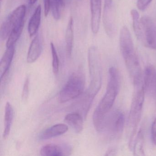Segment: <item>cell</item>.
I'll list each match as a JSON object with an SVG mask.
<instances>
[{
    "label": "cell",
    "mask_w": 156,
    "mask_h": 156,
    "mask_svg": "<svg viewBox=\"0 0 156 156\" xmlns=\"http://www.w3.org/2000/svg\"><path fill=\"white\" fill-rule=\"evenodd\" d=\"M41 5H38L30 19L28 30L30 37L35 35L39 30L41 18Z\"/></svg>",
    "instance_id": "obj_17"
},
{
    "label": "cell",
    "mask_w": 156,
    "mask_h": 156,
    "mask_svg": "<svg viewBox=\"0 0 156 156\" xmlns=\"http://www.w3.org/2000/svg\"><path fill=\"white\" fill-rule=\"evenodd\" d=\"M26 11L25 5H21L9 14L1 27L0 37L2 40L8 39L13 29L24 22Z\"/></svg>",
    "instance_id": "obj_7"
},
{
    "label": "cell",
    "mask_w": 156,
    "mask_h": 156,
    "mask_svg": "<svg viewBox=\"0 0 156 156\" xmlns=\"http://www.w3.org/2000/svg\"><path fill=\"white\" fill-rule=\"evenodd\" d=\"M130 34L127 27L125 26L122 27L119 37V46L128 72L135 86L142 83V74L139 60Z\"/></svg>",
    "instance_id": "obj_2"
},
{
    "label": "cell",
    "mask_w": 156,
    "mask_h": 156,
    "mask_svg": "<svg viewBox=\"0 0 156 156\" xmlns=\"http://www.w3.org/2000/svg\"><path fill=\"white\" fill-rule=\"evenodd\" d=\"M131 17L133 22V30L136 37L140 41L141 37V21L140 18V14L137 11L133 9L131 11Z\"/></svg>",
    "instance_id": "obj_23"
},
{
    "label": "cell",
    "mask_w": 156,
    "mask_h": 156,
    "mask_svg": "<svg viewBox=\"0 0 156 156\" xmlns=\"http://www.w3.org/2000/svg\"><path fill=\"white\" fill-rule=\"evenodd\" d=\"M88 62L90 83L84 98L92 104L101 88L102 83L101 56L98 49L95 46L90 47L88 50Z\"/></svg>",
    "instance_id": "obj_3"
},
{
    "label": "cell",
    "mask_w": 156,
    "mask_h": 156,
    "mask_svg": "<svg viewBox=\"0 0 156 156\" xmlns=\"http://www.w3.org/2000/svg\"><path fill=\"white\" fill-rule=\"evenodd\" d=\"M151 1L152 0H137V7L140 10H145Z\"/></svg>",
    "instance_id": "obj_26"
},
{
    "label": "cell",
    "mask_w": 156,
    "mask_h": 156,
    "mask_svg": "<svg viewBox=\"0 0 156 156\" xmlns=\"http://www.w3.org/2000/svg\"><path fill=\"white\" fill-rule=\"evenodd\" d=\"M101 1L90 0L91 12V28L93 33H98L100 27L101 14Z\"/></svg>",
    "instance_id": "obj_12"
},
{
    "label": "cell",
    "mask_w": 156,
    "mask_h": 156,
    "mask_svg": "<svg viewBox=\"0 0 156 156\" xmlns=\"http://www.w3.org/2000/svg\"><path fill=\"white\" fill-rule=\"evenodd\" d=\"M37 1V0H29V3L30 5H33L36 3Z\"/></svg>",
    "instance_id": "obj_30"
},
{
    "label": "cell",
    "mask_w": 156,
    "mask_h": 156,
    "mask_svg": "<svg viewBox=\"0 0 156 156\" xmlns=\"http://www.w3.org/2000/svg\"><path fill=\"white\" fill-rule=\"evenodd\" d=\"M143 87L145 93L149 96L156 98V69L151 66L145 69Z\"/></svg>",
    "instance_id": "obj_10"
},
{
    "label": "cell",
    "mask_w": 156,
    "mask_h": 156,
    "mask_svg": "<svg viewBox=\"0 0 156 156\" xmlns=\"http://www.w3.org/2000/svg\"><path fill=\"white\" fill-rule=\"evenodd\" d=\"M68 130V126L66 124H56L44 131L40 135L39 138L41 140L49 139L61 136L67 132Z\"/></svg>",
    "instance_id": "obj_14"
},
{
    "label": "cell",
    "mask_w": 156,
    "mask_h": 156,
    "mask_svg": "<svg viewBox=\"0 0 156 156\" xmlns=\"http://www.w3.org/2000/svg\"><path fill=\"white\" fill-rule=\"evenodd\" d=\"M14 117V111L12 105L9 102L6 103L4 115V129L3 138L6 139L9 137Z\"/></svg>",
    "instance_id": "obj_18"
},
{
    "label": "cell",
    "mask_w": 156,
    "mask_h": 156,
    "mask_svg": "<svg viewBox=\"0 0 156 156\" xmlns=\"http://www.w3.org/2000/svg\"><path fill=\"white\" fill-rule=\"evenodd\" d=\"M67 147H62L56 144H48L43 146L40 151L41 155L43 156H61L66 155L69 152Z\"/></svg>",
    "instance_id": "obj_15"
},
{
    "label": "cell",
    "mask_w": 156,
    "mask_h": 156,
    "mask_svg": "<svg viewBox=\"0 0 156 156\" xmlns=\"http://www.w3.org/2000/svg\"><path fill=\"white\" fill-rule=\"evenodd\" d=\"M24 22L23 23L21 24H20L16 28H14L13 30L12 31L11 33L8 38L7 43H6L7 48L15 45V44L21 35L22 33L23 30V27H24Z\"/></svg>",
    "instance_id": "obj_22"
},
{
    "label": "cell",
    "mask_w": 156,
    "mask_h": 156,
    "mask_svg": "<svg viewBox=\"0 0 156 156\" xmlns=\"http://www.w3.org/2000/svg\"><path fill=\"white\" fill-rule=\"evenodd\" d=\"M151 138L153 145L156 146V117L151 126Z\"/></svg>",
    "instance_id": "obj_27"
},
{
    "label": "cell",
    "mask_w": 156,
    "mask_h": 156,
    "mask_svg": "<svg viewBox=\"0 0 156 156\" xmlns=\"http://www.w3.org/2000/svg\"><path fill=\"white\" fill-rule=\"evenodd\" d=\"M135 92L130 106L129 116V125L131 129L129 141V148L132 150L136 138L137 127L140 122L144 104L145 91L142 83L135 86Z\"/></svg>",
    "instance_id": "obj_4"
},
{
    "label": "cell",
    "mask_w": 156,
    "mask_h": 156,
    "mask_svg": "<svg viewBox=\"0 0 156 156\" xmlns=\"http://www.w3.org/2000/svg\"><path fill=\"white\" fill-rule=\"evenodd\" d=\"M65 121L70 126L75 132L80 133L83 129V117L78 113H72L66 116Z\"/></svg>",
    "instance_id": "obj_16"
},
{
    "label": "cell",
    "mask_w": 156,
    "mask_h": 156,
    "mask_svg": "<svg viewBox=\"0 0 156 156\" xmlns=\"http://www.w3.org/2000/svg\"><path fill=\"white\" fill-rule=\"evenodd\" d=\"M103 20L106 33L109 37H113L116 31L113 0H105Z\"/></svg>",
    "instance_id": "obj_9"
},
{
    "label": "cell",
    "mask_w": 156,
    "mask_h": 156,
    "mask_svg": "<svg viewBox=\"0 0 156 156\" xmlns=\"http://www.w3.org/2000/svg\"><path fill=\"white\" fill-rule=\"evenodd\" d=\"M51 51L52 56V69L53 72L55 74L58 73L59 67V60L58 55L54 44L52 43H51Z\"/></svg>",
    "instance_id": "obj_24"
},
{
    "label": "cell",
    "mask_w": 156,
    "mask_h": 156,
    "mask_svg": "<svg viewBox=\"0 0 156 156\" xmlns=\"http://www.w3.org/2000/svg\"><path fill=\"white\" fill-rule=\"evenodd\" d=\"M141 37L140 41L146 47L156 50V24L148 16L140 19Z\"/></svg>",
    "instance_id": "obj_8"
},
{
    "label": "cell",
    "mask_w": 156,
    "mask_h": 156,
    "mask_svg": "<svg viewBox=\"0 0 156 156\" xmlns=\"http://www.w3.org/2000/svg\"><path fill=\"white\" fill-rule=\"evenodd\" d=\"M65 0H51V10L55 20L61 19L63 9L65 6Z\"/></svg>",
    "instance_id": "obj_20"
},
{
    "label": "cell",
    "mask_w": 156,
    "mask_h": 156,
    "mask_svg": "<svg viewBox=\"0 0 156 156\" xmlns=\"http://www.w3.org/2000/svg\"><path fill=\"white\" fill-rule=\"evenodd\" d=\"M30 79L29 76H27L24 81L23 89L22 98L24 101H27L29 95V87H30Z\"/></svg>",
    "instance_id": "obj_25"
},
{
    "label": "cell",
    "mask_w": 156,
    "mask_h": 156,
    "mask_svg": "<svg viewBox=\"0 0 156 156\" xmlns=\"http://www.w3.org/2000/svg\"><path fill=\"white\" fill-rule=\"evenodd\" d=\"M116 151L115 148L109 149L106 152L105 156H114L115 155Z\"/></svg>",
    "instance_id": "obj_29"
},
{
    "label": "cell",
    "mask_w": 156,
    "mask_h": 156,
    "mask_svg": "<svg viewBox=\"0 0 156 156\" xmlns=\"http://www.w3.org/2000/svg\"><path fill=\"white\" fill-rule=\"evenodd\" d=\"M15 45L8 47L0 62V78L2 80L5 77L11 66L15 53Z\"/></svg>",
    "instance_id": "obj_13"
},
{
    "label": "cell",
    "mask_w": 156,
    "mask_h": 156,
    "mask_svg": "<svg viewBox=\"0 0 156 156\" xmlns=\"http://www.w3.org/2000/svg\"><path fill=\"white\" fill-rule=\"evenodd\" d=\"M85 84V78L83 72L80 70L74 72L59 93L58 101L65 103L78 97L83 92Z\"/></svg>",
    "instance_id": "obj_5"
},
{
    "label": "cell",
    "mask_w": 156,
    "mask_h": 156,
    "mask_svg": "<svg viewBox=\"0 0 156 156\" xmlns=\"http://www.w3.org/2000/svg\"><path fill=\"white\" fill-rule=\"evenodd\" d=\"M143 145H144V135H143L142 130L140 129L138 132L136 137L135 138L132 149L134 152V155L143 156L145 155L144 149H143Z\"/></svg>",
    "instance_id": "obj_21"
},
{
    "label": "cell",
    "mask_w": 156,
    "mask_h": 156,
    "mask_svg": "<svg viewBox=\"0 0 156 156\" xmlns=\"http://www.w3.org/2000/svg\"><path fill=\"white\" fill-rule=\"evenodd\" d=\"M51 0H44V14L47 16L49 14V12L51 10Z\"/></svg>",
    "instance_id": "obj_28"
},
{
    "label": "cell",
    "mask_w": 156,
    "mask_h": 156,
    "mask_svg": "<svg viewBox=\"0 0 156 156\" xmlns=\"http://www.w3.org/2000/svg\"><path fill=\"white\" fill-rule=\"evenodd\" d=\"M73 20L71 17L69 19L66 32L65 41L66 44V51L67 56L72 55L74 38Z\"/></svg>",
    "instance_id": "obj_19"
},
{
    "label": "cell",
    "mask_w": 156,
    "mask_h": 156,
    "mask_svg": "<svg viewBox=\"0 0 156 156\" xmlns=\"http://www.w3.org/2000/svg\"><path fill=\"white\" fill-rule=\"evenodd\" d=\"M109 77L106 91L93 115V124L97 131L101 132L104 129L106 115L110 112L119 91L120 77L118 70L114 67L109 70Z\"/></svg>",
    "instance_id": "obj_1"
},
{
    "label": "cell",
    "mask_w": 156,
    "mask_h": 156,
    "mask_svg": "<svg viewBox=\"0 0 156 156\" xmlns=\"http://www.w3.org/2000/svg\"><path fill=\"white\" fill-rule=\"evenodd\" d=\"M125 117L123 112L118 109L109 112L106 116L103 132L116 139L122 135L125 125Z\"/></svg>",
    "instance_id": "obj_6"
},
{
    "label": "cell",
    "mask_w": 156,
    "mask_h": 156,
    "mask_svg": "<svg viewBox=\"0 0 156 156\" xmlns=\"http://www.w3.org/2000/svg\"><path fill=\"white\" fill-rule=\"evenodd\" d=\"M43 40L41 36L38 34L34 38L29 47L27 61L29 63H32L38 60L42 52Z\"/></svg>",
    "instance_id": "obj_11"
}]
</instances>
